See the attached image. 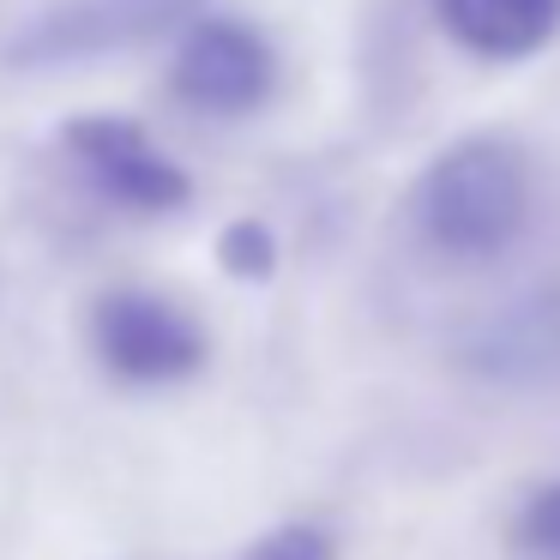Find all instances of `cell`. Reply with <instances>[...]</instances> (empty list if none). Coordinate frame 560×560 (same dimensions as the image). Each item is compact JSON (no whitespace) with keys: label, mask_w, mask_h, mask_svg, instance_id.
<instances>
[{"label":"cell","mask_w":560,"mask_h":560,"mask_svg":"<svg viewBox=\"0 0 560 560\" xmlns=\"http://www.w3.org/2000/svg\"><path fill=\"white\" fill-rule=\"evenodd\" d=\"M536 211L530 158L500 133H470L446 145L410 187V223L428 254L452 266L500 259Z\"/></svg>","instance_id":"1"},{"label":"cell","mask_w":560,"mask_h":560,"mask_svg":"<svg viewBox=\"0 0 560 560\" xmlns=\"http://www.w3.org/2000/svg\"><path fill=\"white\" fill-rule=\"evenodd\" d=\"M170 91L182 109L206 121H242L259 115L278 91V49L259 25L230 13H199L175 37L170 55Z\"/></svg>","instance_id":"2"},{"label":"cell","mask_w":560,"mask_h":560,"mask_svg":"<svg viewBox=\"0 0 560 560\" xmlns=\"http://www.w3.org/2000/svg\"><path fill=\"white\" fill-rule=\"evenodd\" d=\"M91 350L127 386H175V380L206 368L211 343H206V326L175 295L109 290L91 307Z\"/></svg>","instance_id":"3"},{"label":"cell","mask_w":560,"mask_h":560,"mask_svg":"<svg viewBox=\"0 0 560 560\" xmlns=\"http://www.w3.org/2000/svg\"><path fill=\"white\" fill-rule=\"evenodd\" d=\"M61 145H67V158L79 163V175H85L115 211L175 218V211L194 206L187 170L139 121H127V115H79V121H67Z\"/></svg>","instance_id":"4"},{"label":"cell","mask_w":560,"mask_h":560,"mask_svg":"<svg viewBox=\"0 0 560 560\" xmlns=\"http://www.w3.org/2000/svg\"><path fill=\"white\" fill-rule=\"evenodd\" d=\"M206 13V0H61L19 31L7 49L13 67H79L103 61L115 49H139V43L163 37V31H187Z\"/></svg>","instance_id":"5"},{"label":"cell","mask_w":560,"mask_h":560,"mask_svg":"<svg viewBox=\"0 0 560 560\" xmlns=\"http://www.w3.org/2000/svg\"><path fill=\"white\" fill-rule=\"evenodd\" d=\"M434 25L476 61L512 67L555 49L560 0H434Z\"/></svg>","instance_id":"6"},{"label":"cell","mask_w":560,"mask_h":560,"mask_svg":"<svg viewBox=\"0 0 560 560\" xmlns=\"http://www.w3.org/2000/svg\"><path fill=\"white\" fill-rule=\"evenodd\" d=\"M218 266L242 283H266L278 271V235L259 218H235L230 230L218 235Z\"/></svg>","instance_id":"7"},{"label":"cell","mask_w":560,"mask_h":560,"mask_svg":"<svg viewBox=\"0 0 560 560\" xmlns=\"http://www.w3.org/2000/svg\"><path fill=\"white\" fill-rule=\"evenodd\" d=\"M518 548L536 560H560V482L536 488L518 512Z\"/></svg>","instance_id":"8"},{"label":"cell","mask_w":560,"mask_h":560,"mask_svg":"<svg viewBox=\"0 0 560 560\" xmlns=\"http://www.w3.org/2000/svg\"><path fill=\"white\" fill-rule=\"evenodd\" d=\"M235 560H338V548L314 524H283V530H266L259 542H247Z\"/></svg>","instance_id":"9"}]
</instances>
